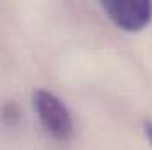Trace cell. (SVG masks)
<instances>
[{"mask_svg": "<svg viewBox=\"0 0 152 150\" xmlns=\"http://www.w3.org/2000/svg\"><path fill=\"white\" fill-rule=\"evenodd\" d=\"M110 20L124 30H140L152 18V4L149 0H113L103 2Z\"/></svg>", "mask_w": 152, "mask_h": 150, "instance_id": "cell-2", "label": "cell"}, {"mask_svg": "<svg viewBox=\"0 0 152 150\" xmlns=\"http://www.w3.org/2000/svg\"><path fill=\"white\" fill-rule=\"evenodd\" d=\"M145 134L149 136V141L152 145V122H145Z\"/></svg>", "mask_w": 152, "mask_h": 150, "instance_id": "cell-3", "label": "cell"}, {"mask_svg": "<svg viewBox=\"0 0 152 150\" xmlns=\"http://www.w3.org/2000/svg\"><path fill=\"white\" fill-rule=\"evenodd\" d=\"M34 104L42 127L58 140H67L73 134V118L66 104L51 92L37 90Z\"/></svg>", "mask_w": 152, "mask_h": 150, "instance_id": "cell-1", "label": "cell"}]
</instances>
